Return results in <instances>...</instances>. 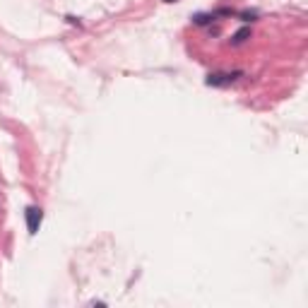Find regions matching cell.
Instances as JSON below:
<instances>
[{"label":"cell","instance_id":"cell-5","mask_svg":"<svg viewBox=\"0 0 308 308\" xmlns=\"http://www.w3.org/2000/svg\"><path fill=\"white\" fill-rule=\"evenodd\" d=\"M166 2H176V0H166Z\"/></svg>","mask_w":308,"mask_h":308},{"label":"cell","instance_id":"cell-4","mask_svg":"<svg viewBox=\"0 0 308 308\" xmlns=\"http://www.w3.org/2000/svg\"><path fill=\"white\" fill-rule=\"evenodd\" d=\"M195 24H207L210 19H215V15H195Z\"/></svg>","mask_w":308,"mask_h":308},{"label":"cell","instance_id":"cell-1","mask_svg":"<svg viewBox=\"0 0 308 308\" xmlns=\"http://www.w3.org/2000/svg\"><path fill=\"white\" fill-rule=\"evenodd\" d=\"M241 75L243 73H238V70H234V73H210L207 80H205V85L207 87H229V85H234Z\"/></svg>","mask_w":308,"mask_h":308},{"label":"cell","instance_id":"cell-2","mask_svg":"<svg viewBox=\"0 0 308 308\" xmlns=\"http://www.w3.org/2000/svg\"><path fill=\"white\" fill-rule=\"evenodd\" d=\"M24 217H27V229H29V234L34 236L39 231V226H41V219H44V212H41V207H27V212H24Z\"/></svg>","mask_w":308,"mask_h":308},{"label":"cell","instance_id":"cell-3","mask_svg":"<svg viewBox=\"0 0 308 308\" xmlns=\"http://www.w3.org/2000/svg\"><path fill=\"white\" fill-rule=\"evenodd\" d=\"M246 39H251V29L248 27H243V29H238L234 37H231V46H241Z\"/></svg>","mask_w":308,"mask_h":308}]
</instances>
